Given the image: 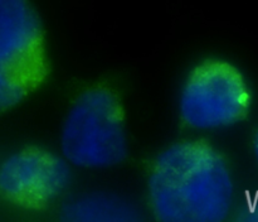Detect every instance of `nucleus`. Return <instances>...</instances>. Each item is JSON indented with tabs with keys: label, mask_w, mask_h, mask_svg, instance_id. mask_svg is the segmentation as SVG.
Listing matches in <instances>:
<instances>
[{
	"label": "nucleus",
	"mask_w": 258,
	"mask_h": 222,
	"mask_svg": "<svg viewBox=\"0 0 258 222\" xmlns=\"http://www.w3.org/2000/svg\"><path fill=\"white\" fill-rule=\"evenodd\" d=\"M128 202L106 193H87L76 197L63 206L62 218L81 222H126L139 219Z\"/></svg>",
	"instance_id": "nucleus-6"
},
{
	"label": "nucleus",
	"mask_w": 258,
	"mask_h": 222,
	"mask_svg": "<svg viewBox=\"0 0 258 222\" xmlns=\"http://www.w3.org/2000/svg\"><path fill=\"white\" fill-rule=\"evenodd\" d=\"M148 202L163 222H223L236 211L231 164L199 139L173 143L158 154L148 177Z\"/></svg>",
	"instance_id": "nucleus-1"
},
{
	"label": "nucleus",
	"mask_w": 258,
	"mask_h": 222,
	"mask_svg": "<svg viewBox=\"0 0 258 222\" xmlns=\"http://www.w3.org/2000/svg\"><path fill=\"white\" fill-rule=\"evenodd\" d=\"M242 212L247 214V216L243 217V218L251 219V221H253V219L254 221H258V202L248 204V206L244 207V208L242 209Z\"/></svg>",
	"instance_id": "nucleus-7"
},
{
	"label": "nucleus",
	"mask_w": 258,
	"mask_h": 222,
	"mask_svg": "<svg viewBox=\"0 0 258 222\" xmlns=\"http://www.w3.org/2000/svg\"><path fill=\"white\" fill-rule=\"evenodd\" d=\"M48 75L44 29L32 0H0V114L35 92Z\"/></svg>",
	"instance_id": "nucleus-3"
},
{
	"label": "nucleus",
	"mask_w": 258,
	"mask_h": 222,
	"mask_svg": "<svg viewBox=\"0 0 258 222\" xmlns=\"http://www.w3.org/2000/svg\"><path fill=\"white\" fill-rule=\"evenodd\" d=\"M70 183V164L39 146L14 151L0 163V194L20 208L40 211L52 206Z\"/></svg>",
	"instance_id": "nucleus-5"
},
{
	"label": "nucleus",
	"mask_w": 258,
	"mask_h": 222,
	"mask_svg": "<svg viewBox=\"0 0 258 222\" xmlns=\"http://www.w3.org/2000/svg\"><path fill=\"white\" fill-rule=\"evenodd\" d=\"M252 103L253 95L243 72L228 61L214 58L190 71L180 90L178 110L188 128L216 131L246 120Z\"/></svg>",
	"instance_id": "nucleus-4"
},
{
	"label": "nucleus",
	"mask_w": 258,
	"mask_h": 222,
	"mask_svg": "<svg viewBox=\"0 0 258 222\" xmlns=\"http://www.w3.org/2000/svg\"><path fill=\"white\" fill-rule=\"evenodd\" d=\"M251 149H252V155H253L254 164H256V166L258 169V129L256 130V133H254L253 139H252Z\"/></svg>",
	"instance_id": "nucleus-8"
},
{
	"label": "nucleus",
	"mask_w": 258,
	"mask_h": 222,
	"mask_svg": "<svg viewBox=\"0 0 258 222\" xmlns=\"http://www.w3.org/2000/svg\"><path fill=\"white\" fill-rule=\"evenodd\" d=\"M60 155L70 165L107 169L128 154L125 110L117 93L106 86L81 92L68 108L59 136Z\"/></svg>",
	"instance_id": "nucleus-2"
}]
</instances>
